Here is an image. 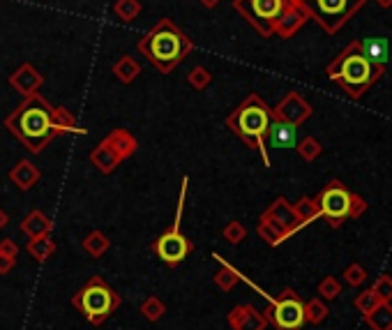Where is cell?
<instances>
[{
	"mask_svg": "<svg viewBox=\"0 0 392 330\" xmlns=\"http://www.w3.org/2000/svg\"><path fill=\"white\" fill-rule=\"evenodd\" d=\"M226 321L233 330H265V326H268L263 312H258L254 305H235L226 314Z\"/></svg>",
	"mask_w": 392,
	"mask_h": 330,
	"instance_id": "cell-13",
	"label": "cell"
},
{
	"mask_svg": "<svg viewBox=\"0 0 392 330\" xmlns=\"http://www.w3.org/2000/svg\"><path fill=\"white\" fill-rule=\"evenodd\" d=\"M316 291H318V298H323V301H335V298H340V294H342V284L337 277L328 275V277H323L318 282Z\"/></svg>",
	"mask_w": 392,
	"mask_h": 330,
	"instance_id": "cell-35",
	"label": "cell"
},
{
	"mask_svg": "<svg viewBox=\"0 0 392 330\" xmlns=\"http://www.w3.org/2000/svg\"><path fill=\"white\" fill-rule=\"evenodd\" d=\"M5 130H10V135L19 139L28 153L39 155L58 137L53 128V104L39 92L23 97L21 104L5 118Z\"/></svg>",
	"mask_w": 392,
	"mask_h": 330,
	"instance_id": "cell-2",
	"label": "cell"
},
{
	"mask_svg": "<svg viewBox=\"0 0 392 330\" xmlns=\"http://www.w3.org/2000/svg\"><path fill=\"white\" fill-rule=\"evenodd\" d=\"M367 213V201L360 194L351 192V208H349V219H358Z\"/></svg>",
	"mask_w": 392,
	"mask_h": 330,
	"instance_id": "cell-39",
	"label": "cell"
},
{
	"mask_svg": "<svg viewBox=\"0 0 392 330\" xmlns=\"http://www.w3.org/2000/svg\"><path fill=\"white\" fill-rule=\"evenodd\" d=\"M372 289L381 296L383 303H392V275H381V277H376Z\"/></svg>",
	"mask_w": 392,
	"mask_h": 330,
	"instance_id": "cell-38",
	"label": "cell"
},
{
	"mask_svg": "<svg viewBox=\"0 0 392 330\" xmlns=\"http://www.w3.org/2000/svg\"><path fill=\"white\" fill-rule=\"evenodd\" d=\"M233 10L261 37L291 39L309 21L300 0H233Z\"/></svg>",
	"mask_w": 392,
	"mask_h": 330,
	"instance_id": "cell-1",
	"label": "cell"
},
{
	"mask_svg": "<svg viewBox=\"0 0 392 330\" xmlns=\"http://www.w3.org/2000/svg\"><path fill=\"white\" fill-rule=\"evenodd\" d=\"M265 298L270 301V305L263 312V317L277 330H300L307 324L304 321V303L293 289H284L277 298H270V296Z\"/></svg>",
	"mask_w": 392,
	"mask_h": 330,
	"instance_id": "cell-9",
	"label": "cell"
},
{
	"mask_svg": "<svg viewBox=\"0 0 392 330\" xmlns=\"http://www.w3.org/2000/svg\"><path fill=\"white\" fill-rule=\"evenodd\" d=\"M199 3L206 7V10H213V7H217L219 5V0H199Z\"/></svg>",
	"mask_w": 392,
	"mask_h": 330,
	"instance_id": "cell-43",
	"label": "cell"
},
{
	"mask_svg": "<svg viewBox=\"0 0 392 330\" xmlns=\"http://www.w3.org/2000/svg\"><path fill=\"white\" fill-rule=\"evenodd\" d=\"M213 256L219 261V270L215 273V284H217L219 289H222V291H233V287L238 284L242 275H240L238 270H235L233 266L226 263L219 254H213Z\"/></svg>",
	"mask_w": 392,
	"mask_h": 330,
	"instance_id": "cell-23",
	"label": "cell"
},
{
	"mask_svg": "<svg viewBox=\"0 0 392 330\" xmlns=\"http://www.w3.org/2000/svg\"><path fill=\"white\" fill-rule=\"evenodd\" d=\"M321 217H326V222L330 224V229H340V226L349 219L351 208V190L342 180L332 178L323 190L316 196Z\"/></svg>",
	"mask_w": 392,
	"mask_h": 330,
	"instance_id": "cell-10",
	"label": "cell"
},
{
	"mask_svg": "<svg viewBox=\"0 0 392 330\" xmlns=\"http://www.w3.org/2000/svg\"><path fill=\"white\" fill-rule=\"evenodd\" d=\"M104 141L113 148L118 155H120V160H127V157L134 155L136 148H139V141L127 130H113V132H108V135L104 137Z\"/></svg>",
	"mask_w": 392,
	"mask_h": 330,
	"instance_id": "cell-20",
	"label": "cell"
},
{
	"mask_svg": "<svg viewBox=\"0 0 392 330\" xmlns=\"http://www.w3.org/2000/svg\"><path fill=\"white\" fill-rule=\"evenodd\" d=\"M108 247H111V240L106 238V233H102L99 229L90 231L88 235L83 238V249L85 254H90L92 259H99L108 252Z\"/></svg>",
	"mask_w": 392,
	"mask_h": 330,
	"instance_id": "cell-25",
	"label": "cell"
},
{
	"mask_svg": "<svg viewBox=\"0 0 392 330\" xmlns=\"http://www.w3.org/2000/svg\"><path fill=\"white\" fill-rule=\"evenodd\" d=\"M113 74L120 78V83H132L136 81V76L141 74V65L139 60L132 56H120L113 62Z\"/></svg>",
	"mask_w": 392,
	"mask_h": 330,
	"instance_id": "cell-26",
	"label": "cell"
},
{
	"mask_svg": "<svg viewBox=\"0 0 392 330\" xmlns=\"http://www.w3.org/2000/svg\"><path fill=\"white\" fill-rule=\"evenodd\" d=\"M372 330H392V303H381L365 317Z\"/></svg>",
	"mask_w": 392,
	"mask_h": 330,
	"instance_id": "cell-27",
	"label": "cell"
},
{
	"mask_svg": "<svg viewBox=\"0 0 392 330\" xmlns=\"http://www.w3.org/2000/svg\"><path fill=\"white\" fill-rule=\"evenodd\" d=\"M272 118H277V121H284V123H291V125H302L304 121H309L312 116V104L309 102H304V97L300 92H286L281 102L274 109H270Z\"/></svg>",
	"mask_w": 392,
	"mask_h": 330,
	"instance_id": "cell-11",
	"label": "cell"
},
{
	"mask_svg": "<svg viewBox=\"0 0 392 330\" xmlns=\"http://www.w3.org/2000/svg\"><path fill=\"white\" fill-rule=\"evenodd\" d=\"M19 229L28 235V240L33 238H39V235H46L53 231V222L51 217L42 213V210H30V213L26 215V219L21 222Z\"/></svg>",
	"mask_w": 392,
	"mask_h": 330,
	"instance_id": "cell-19",
	"label": "cell"
},
{
	"mask_svg": "<svg viewBox=\"0 0 392 330\" xmlns=\"http://www.w3.org/2000/svg\"><path fill=\"white\" fill-rule=\"evenodd\" d=\"M328 314H330V308L326 305L323 298L316 296L309 303H304V321L312 326H321L328 319Z\"/></svg>",
	"mask_w": 392,
	"mask_h": 330,
	"instance_id": "cell-30",
	"label": "cell"
},
{
	"mask_svg": "<svg viewBox=\"0 0 392 330\" xmlns=\"http://www.w3.org/2000/svg\"><path fill=\"white\" fill-rule=\"evenodd\" d=\"M270 123H272L270 106L256 92L247 95L240 106H235V111L226 116V128L238 139L245 141L249 148L261 153L265 167H270V155H268V148H265V137H268Z\"/></svg>",
	"mask_w": 392,
	"mask_h": 330,
	"instance_id": "cell-5",
	"label": "cell"
},
{
	"mask_svg": "<svg viewBox=\"0 0 392 330\" xmlns=\"http://www.w3.org/2000/svg\"><path fill=\"white\" fill-rule=\"evenodd\" d=\"M139 51L162 74H169L194 51V42L169 17H164L139 39Z\"/></svg>",
	"mask_w": 392,
	"mask_h": 330,
	"instance_id": "cell-3",
	"label": "cell"
},
{
	"mask_svg": "<svg viewBox=\"0 0 392 330\" xmlns=\"http://www.w3.org/2000/svg\"><path fill=\"white\" fill-rule=\"evenodd\" d=\"M42 83H44V76L39 74L30 62H23V65L14 69V74L10 76V85L19 92L21 97L37 95L39 88H42Z\"/></svg>",
	"mask_w": 392,
	"mask_h": 330,
	"instance_id": "cell-14",
	"label": "cell"
},
{
	"mask_svg": "<svg viewBox=\"0 0 392 330\" xmlns=\"http://www.w3.org/2000/svg\"><path fill=\"white\" fill-rule=\"evenodd\" d=\"M376 5L381 7V10H388V7H392V0H374Z\"/></svg>",
	"mask_w": 392,
	"mask_h": 330,
	"instance_id": "cell-44",
	"label": "cell"
},
{
	"mask_svg": "<svg viewBox=\"0 0 392 330\" xmlns=\"http://www.w3.org/2000/svg\"><path fill=\"white\" fill-rule=\"evenodd\" d=\"M344 282H346V284L353 287V289L363 287L367 282V270L360 263H349L346 270H344Z\"/></svg>",
	"mask_w": 392,
	"mask_h": 330,
	"instance_id": "cell-37",
	"label": "cell"
},
{
	"mask_svg": "<svg viewBox=\"0 0 392 330\" xmlns=\"http://www.w3.org/2000/svg\"><path fill=\"white\" fill-rule=\"evenodd\" d=\"M256 233H258V238L268 242L270 247H277V245H281V242H284V240H288V238H286V233L281 231L277 224H272L270 219H263V217L258 219Z\"/></svg>",
	"mask_w": 392,
	"mask_h": 330,
	"instance_id": "cell-28",
	"label": "cell"
},
{
	"mask_svg": "<svg viewBox=\"0 0 392 330\" xmlns=\"http://www.w3.org/2000/svg\"><path fill=\"white\" fill-rule=\"evenodd\" d=\"M7 224H10V217H7V213H5V210L0 208V231H3Z\"/></svg>",
	"mask_w": 392,
	"mask_h": 330,
	"instance_id": "cell-42",
	"label": "cell"
},
{
	"mask_svg": "<svg viewBox=\"0 0 392 330\" xmlns=\"http://www.w3.org/2000/svg\"><path fill=\"white\" fill-rule=\"evenodd\" d=\"M293 210L298 215V222L304 229L307 224L316 222L321 217V210H318V203L316 199H312V196H302V199H298V203H293Z\"/></svg>",
	"mask_w": 392,
	"mask_h": 330,
	"instance_id": "cell-24",
	"label": "cell"
},
{
	"mask_svg": "<svg viewBox=\"0 0 392 330\" xmlns=\"http://www.w3.org/2000/svg\"><path fill=\"white\" fill-rule=\"evenodd\" d=\"M0 256L17 259L19 256V245L12 238H3V240H0Z\"/></svg>",
	"mask_w": 392,
	"mask_h": 330,
	"instance_id": "cell-40",
	"label": "cell"
},
{
	"mask_svg": "<svg viewBox=\"0 0 392 330\" xmlns=\"http://www.w3.org/2000/svg\"><path fill=\"white\" fill-rule=\"evenodd\" d=\"M295 151L304 162H314V160H318L321 153H323V146H321V141L316 137H304L302 141H298L295 144Z\"/></svg>",
	"mask_w": 392,
	"mask_h": 330,
	"instance_id": "cell-33",
	"label": "cell"
},
{
	"mask_svg": "<svg viewBox=\"0 0 392 330\" xmlns=\"http://www.w3.org/2000/svg\"><path fill=\"white\" fill-rule=\"evenodd\" d=\"M381 303H383L381 296L376 294L372 287H370V289H363V294H358L356 298H353V308H356L360 314H363V317H367V314H370L372 310L379 308Z\"/></svg>",
	"mask_w": 392,
	"mask_h": 330,
	"instance_id": "cell-31",
	"label": "cell"
},
{
	"mask_svg": "<svg viewBox=\"0 0 392 330\" xmlns=\"http://www.w3.org/2000/svg\"><path fill=\"white\" fill-rule=\"evenodd\" d=\"M187 185H190V180L183 178V190H180V199H178V210H176L174 226H171L169 231H164L160 238L153 242L155 254L160 256L167 266H180L187 256L194 252V242L187 238V235L180 233V222H183V206H185Z\"/></svg>",
	"mask_w": 392,
	"mask_h": 330,
	"instance_id": "cell-8",
	"label": "cell"
},
{
	"mask_svg": "<svg viewBox=\"0 0 392 330\" xmlns=\"http://www.w3.org/2000/svg\"><path fill=\"white\" fill-rule=\"evenodd\" d=\"M141 10H144V7H141V0H115V5H113V14L125 23L134 21L141 14Z\"/></svg>",
	"mask_w": 392,
	"mask_h": 330,
	"instance_id": "cell-32",
	"label": "cell"
},
{
	"mask_svg": "<svg viewBox=\"0 0 392 330\" xmlns=\"http://www.w3.org/2000/svg\"><path fill=\"white\" fill-rule=\"evenodd\" d=\"M360 46H363V53L374 67L388 69V56H390V44L388 37H367L360 39Z\"/></svg>",
	"mask_w": 392,
	"mask_h": 330,
	"instance_id": "cell-17",
	"label": "cell"
},
{
	"mask_svg": "<svg viewBox=\"0 0 392 330\" xmlns=\"http://www.w3.org/2000/svg\"><path fill=\"white\" fill-rule=\"evenodd\" d=\"M53 128H56L58 137L60 135H81V137L88 135V130L78 128L76 118L72 116V111H67L65 106H53Z\"/></svg>",
	"mask_w": 392,
	"mask_h": 330,
	"instance_id": "cell-21",
	"label": "cell"
},
{
	"mask_svg": "<svg viewBox=\"0 0 392 330\" xmlns=\"http://www.w3.org/2000/svg\"><path fill=\"white\" fill-rule=\"evenodd\" d=\"M69 303H72L74 310L83 314L88 324L102 326L118 308H120L122 298L108 287V282L104 277L92 275V277L72 296V301Z\"/></svg>",
	"mask_w": 392,
	"mask_h": 330,
	"instance_id": "cell-6",
	"label": "cell"
},
{
	"mask_svg": "<svg viewBox=\"0 0 392 330\" xmlns=\"http://www.w3.org/2000/svg\"><path fill=\"white\" fill-rule=\"evenodd\" d=\"M367 0H300L309 21H316L328 35H337L363 10Z\"/></svg>",
	"mask_w": 392,
	"mask_h": 330,
	"instance_id": "cell-7",
	"label": "cell"
},
{
	"mask_svg": "<svg viewBox=\"0 0 392 330\" xmlns=\"http://www.w3.org/2000/svg\"><path fill=\"white\" fill-rule=\"evenodd\" d=\"M272 148H295L298 144V125L291 123H284V121H277V118H272L270 128H268V137Z\"/></svg>",
	"mask_w": 392,
	"mask_h": 330,
	"instance_id": "cell-16",
	"label": "cell"
},
{
	"mask_svg": "<svg viewBox=\"0 0 392 330\" xmlns=\"http://www.w3.org/2000/svg\"><path fill=\"white\" fill-rule=\"evenodd\" d=\"M263 219H270L272 224H277L281 231L286 233V238H291L293 233H298L302 229L300 222H298V215L293 210V203H288V199L284 196H277L268 208L263 210Z\"/></svg>",
	"mask_w": 392,
	"mask_h": 330,
	"instance_id": "cell-12",
	"label": "cell"
},
{
	"mask_svg": "<svg viewBox=\"0 0 392 330\" xmlns=\"http://www.w3.org/2000/svg\"><path fill=\"white\" fill-rule=\"evenodd\" d=\"M90 162L97 171H102V174H113V171L120 167L122 160H120V155H118L113 148L102 139L95 146V151L90 153Z\"/></svg>",
	"mask_w": 392,
	"mask_h": 330,
	"instance_id": "cell-18",
	"label": "cell"
},
{
	"mask_svg": "<svg viewBox=\"0 0 392 330\" xmlns=\"http://www.w3.org/2000/svg\"><path fill=\"white\" fill-rule=\"evenodd\" d=\"M139 312H141V317H144L146 321L157 324V321H160L164 314H167V305H164V301L160 296H148L146 301H141Z\"/></svg>",
	"mask_w": 392,
	"mask_h": 330,
	"instance_id": "cell-29",
	"label": "cell"
},
{
	"mask_svg": "<svg viewBox=\"0 0 392 330\" xmlns=\"http://www.w3.org/2000/svg\"><path fill=\"white\" fill-rule=\"evenodd\" d=\"M386 72L388 69L372 65L370 58L363 53L360 39H353L346 49L326 67L328 78L340 85L349 99H360L376 81L386 76Z\"/></svg>",
	"mask_w": 392,
	"mask_h": 330,
	"instance_id": "cell-4",
	"label": "cell"
},
{
	"mask_svg": "<svg viewBox=\"0 0 392 330\" xmlns=\"http://www.w3.org/2000/svg\"><path fill=\"white\" fill-rule=\"evenodd\" d=\"M26 249H28V254L35 259V261L44 263L46 259L53 256V252L58 249V245H56V240H53V235L46 233V235H39V238L28 240V247Z\"/></svg>",
	"mask_w": 392,
	"mask_h": 330,
	"instance_id": "cell-22",
	"label": "cell"
},
{
	"mask_svg": "<svg viewBox=\"0 0 392 330\" xmlns=\"http://www.w3.org/2000/svg\"><path fill=\"white\" fill-rule=\"evenodd\" d=\"M222 238H224L226 242H231V245H240V242L247 238L245 224L238 222V219H231V222L222 229Z\"/></svg>",
	"mask_w": 392,
	"mask_h": 330,
	"instance_id": "cell-34",
	"label": "cell"
},
{
	"mask_svg": "<svg viewBox=\"0 0 392 330\" xmlns=\"http://www.w3.org/2000/svg\"><path fill=\"white\" fill-rule=\"evenodd\" d=\"M39 178H42V171H39V167H35L30 160L17 162L12 167V171H10V180L19 187L21 192L33 190V187L39 183Z\"/></svg>",
	"mask_w": 392,
	"mask_h": 330,
	"instance_id": "cell-15",
	"label": "cell"
},
{
	"mask_svg": "<svg viewBox=\"0 0 392 330\" xmlns=\"http://www.w3.org/2000/svg\"><path fill=\"white\" fill-rule=\"evenodd\" d=\"M210 81H213V74H210L208 69L201 67V65L192 67V72L187 74V83H190L194 90H206L210 85Z\"/></svg>",
	"mask_w": 392,
	"mask_h": 330,
	"instance_id": "cell-36",
	"label": "cell"
},
{
	"mask_svg": "<svg viewBox=\"0 0 392 330\" xmlns=\"http://www.w3.org/2000/svg\"><path fill=\"white\" fill-rule=\"evenodd\" d=\"M14 263H17V259H7V256H0V275H7V273H12Z\"/></svg>",
	"mask_w": 392,
	"mask_h": 330,
	"instance_id": "cell-41",
	"label": "cell"
}]
</instances>
